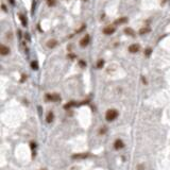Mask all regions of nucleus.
<instances>
[{"label": "nucleus", "instance_id": "nucleus-16", "mask_svg": "<svg viewBox=\"0 0 170 170\" xmlns=\"http://www.w3.org/2000/svg\"><path fill=\"white\" fill-rule=\"evenodd\" d=\"M151 53H152V49L151 48H148L146 51H144V55H146V56H149Z\"/></svg>", "mask_w": 170, "mask_h": 170}, {"label": "nucleus", "instance_id": "nucleus-26", "mask_svg": "<svg viewBox=\"0 0 170 170\" xmlns=\"http://www.w3.org/2000/svg\"><path fill=\"white\" fill-rule=\"evenodd\" d=\"M10 2H11L12 4H14V3H15V1H14V0H10Z\"/></svg>", "mask_w": 170, "mask_h": 170}, {"label": "nucleus", "instance_id": "nucleus-8", "mask_svg": "<svg viewBox=\"0 0 170 170\" xmlns=\"http://www.w3.org/2000/svg\"><path fill=\"white\" fill-rule=\"evenodd\" d=\"M128 22V17H121L115 20V25H122V23Z\"/></svg>", "mask_w": 170, "mask_h": 170}, {"label": "nucleus", "instance_id": "nucleus-5", "mask_svg": "<svg viewBox=\"0 0 170 170\" xmlns=\"http://www.w3.org/2000/svg\"><path fill=\"white\" fill-rule=\"evenodd\" d=\"M129 51L131 53H136L139 51V45L137 44H134V45H131V46L129 47Z\"/></svg>", "mask_w": 170, "mask_h": 170}, {"label": "nucleus", "instance_id": "nucleus-15", "mask_svg": "<svg viewBox=\"0 0 170 170\" xmlns=\"http://www.w3.org/2000/svg\"><path fill=\"white\" fill-rule=\"evenodd\" d=\"M124 32H125V34H129V35H134V32H133V30L132 29H125L124 30Z\"/></svg>", "mask_w": 170, "mask_h": 170}, {"label": "nucleus", "instance_id": "nucleus-12", "mask_svg": "<svg viewBox=\"0 0 170 170\" xmlns=\"http://www.w3.org/2000/svg\"><path fill=\"white\" fill-rule=\"evenodd\" d=\"M31 68L33 70H37L38 69V63H37V62H36V61L32 62V63H31Z\"/></svg>", "mask_w": 170, "mask_h": 170}, {"label": "nucleus", "instance_id": "nucleus-18", "mask_svg": "<svg viewBox=\"0 0 170 170\" xmlns=\"http://www.w3.org/2000/svg\"><path fill=\"white\" fill-rule=\"evenodd\" d=\"M150 31V29L149 28H146V29H141L139 31V34H144V33H148V32Z\"/></svg>", "mask_w": 170, "mask_h": 170}, {"label": "nucleus", "instance_id": "nucleus-2", "mask_svg": "<svg viewBox=\"0 0 170 170\" xmlns=\"http://www.w3.org/2000/svg\"><path fill=\"white\" fill-rule=\"evenodd\" d=\"M46 99L48 100V101H59V100H61V97H60V95H57V94H52V95H50V94H48V95H46Z\"/></svg>", "mask_w": 170, "mask_h": 170}, {"label": "nucleus", "instance_id": "nucleus-1", "mask_svg": "<svg viewBox=\"0 0 170 170\" xmlns=\"http://www.w3.org/2000/svg\"><path fill=\"white\" fill-rule=\"evenodd\" d=\"M118 117V112H117L116 110H114V108H112V110H108L107 112H106L105 114V119L107 121H113L115 120V119Z\"/></svg>", "mask_w": 170, "mask_h": 170}, {"label": "nucleus", "instance_id": "nucleus-9", "mask_svg": "<svg viewBox=\"0 0 170 170\" xmlns=\"http://www.w3.org/2000/svg\"><path fill=\"white\" fill-rule=\"evenodd\" d=\"M56 45H57V42L55 39H50L47 42V47H48V48H54Z\"/></svg>", "mask_w": 170, "mask_h": 170}, {"label": "nucleus", "instance_id": "nucleus-19", "mask_svg": "<svg viewBox=\"0 0 170 170\" xmlns=\"http://www.w3.org/2000/svg\"><path fill=\"white\" fill-rule=\"evenodd\" d=\"M31 149H32V152H33V156L35 155V152H34V149H35V147H36V144H35V142H31Z\"/></svg>", "mask_w": 170, "mask_h": 170}, {"label": "nucleus", "instance_id": "nucleus-21", "mask_svg": "<svg viewBox=\"0 0 170 170\" xmlns=\"http://www.w3.org/2000/svg\"><path fill=\"white\" fill-rule=\"evenodd\" d=\"M105 132H106V128H105V127H104L103 129H101V130H100V134H104Z\"/></svg>", "mask_w": 170, "mask_h": 170}, {"label": "nucleus", "instance_id": "nucleus-7", "mask_svg": "<svg viewBox=\"0 0 170 170\" xmlns=\"http://www.w3.org/2000/svg\"><path fill=\"white\" fill-rule=\"evenodd\" d=\"M10 53V49H8V47L4 46V45H2L1 48H0V54L1 55H6Z\"/></svg>", "mask_w": 170, "mask_h": 170}, {"label": "nucleus", "instance_id": "nucleus-6", "mask_svg": "<svg viewBox=\"0 0 170 170\" xmlns=\"http://www.w3.org/2000/svg\"><path fill=\"white\" fill-rule=\"evenodd\" d=\"M115 32V28L114 27H106V28H104V30H103V33L105 34V35H110V34H113Z\"/></svg>", "mask_w": 170, "mask_h": 170}, {"label": "nucleus", "instance_id": "nucleus-13", "mask_svg": "<svg viewBox=\"0 0 170 170\" xmlns=\"http://www.w3.org/2000/svg\"><path fill=\"white\" fill-rule=\"evenodd\" d=\"M88 154H76V155H72L73 158H81V157H87Z\"/></svg>", "mask_w": 170, "mask_h": 170}, {"label": "nucleus", "instance_id": "nucleus-10", "mask_svg": "<svg viewBox=\"0 0 170 170\" xmlns=\"http://www.w3.org/2000/svg\"><path fill=\"white\" fill-rule=\"evenodd\" d=\"M53 118H54V115H53V113H52V112H49L48 115H47V117H46L47 122H48V123L52 122V121H53Z\"/></svg>", "mask_w": 170, "mask_h": 170}, {"label": "nucleus", "instance_id": "nucleus-22", "mask_svg": "<svg viewBox=\"0 0 170 170\" xmlns=\"http://www.w3.org/2000/svg\"><path fill=\"white\" fill-rule=\"evenodd\" d=\"M80 65H81V67H84V66H86V63H84L83 61H80Z\"/></svg>", "mask_w": 170, "mask_h": 170}, {"label": "nucleus", "instance_id": "nucleus-24", "mask_svg": "<svg viewBox=\"0 0 170 170\" xmlns=\"http://www.w3.org/2000/svg\"><path fill=\"white\" fill-rule=\"evenodd\" d=\"M142 168H144V167H142L141 165H140V166H138V170H142Z\"/></svg>", "mask_w": 170, "mask_h": 170}, {"label": "nucleus", "instance_id": "nucleus-20", "mask_svg": "<svg viewBox=\"0 0 170 170\" xmlns=\"http://www.w3.org/2000/svg\"><path fill=\"white\" fill-rule=\"evenodd\" d=\"M74 104H76V103H74V102H73V101H71V102H70V103H67V104H66V105H65V106H64V107H65V108H69V107H70V106H72V105H74Z\"/></svg>", "mask_w": 170, "mask_h": 170}, {"label": "nucleus", "instance_id": "nucleus-4", "mask_svg": "<svg viewBox=\"0 0 170 170\" xmlns=\"http://www.w3.org/2000/svg\"><path fill=\"white\" fill-rule=\"evenodd\" d=\"M123 147H124V144H123V141H122L121 139H117V140H115V142H114V148L116 149V150L122 149Z\"/></svg>", "mask_w": 170, "mask_h": 170}, {"label": "nucleus", "instance_id": "nucleus-23", "mask_svg": "<svg viewBox=\"0 0 170 170\" xmlns=\"http://www.w3.org/2000/svg\"><path fill=\"white\" fill-rule=\"evenodd\" d=\"M25 36L27 37V39H28V40H30V35H29V34H28V33H26V35H25Z\"/></svg>", "mask_w": 170, "mask_h": 170}, {"label": "nucleus", "instance_id": "nucleus-14", "mask_svg": "<svg viewBox=\"0 0 170 170\" xmlns=\"http://www.w3.org/2000/svg\"><path fill=\"white\" fill-rule=\"evenodd\" d=\"M103 65H104V61H103V60H99V61H98V63H97V67L98 68H102V67H103Z\"/></svg>", "mask_w": 170, "mask_h": 170}, {"label": "nucleus", "instance_id": "nucleus-17", "mask_svg": "<svg viewBox=\"0 0 170 170\" xmlns=\"http://www.w3.org/2000/svg\"><path fill=\"white\" fill-rule=\"evenodd\" d=\"M47 3L49 6H53L55 4V0H47Z\"/></svg>", "mask_w": 170, "mask_h": 170}, {"label": "nucleus", "instance_id": "nucleus-3", "mask_svg": "<svg viewBox=\"0 0 170 170\" xmlns=\"http://www.w3.org/2000/svg\"><path fill=\"white\" fill-rule=\"evenodd\" d=\"M89 40H90V36L89 35H85L82 39L80 40V46L81 47H86L89 44Z\"/></svg>", "mask_w": 170, "mask_h": 170}, {"label": "nucleus", "instance_id": "nucleus-11", "mask_svg": "<svg viewBox=\"0 0 170 170\" xmlns=\"http://www.w3.org/2000/svg\"><path fill=\"white\" fill-rule=\"evenodd\" d=\"M19 18H20L21 25H22L23 27H27V19H26V17L23 16V15H19Z\"/></svg>", "mask_w": 170, "mask_h": 170}, {"label": "nucleus", "instance_id": "nucleus-25", "mask_svg": "<svg viewBox=\"0 0 170 170\" xmlns=\"http://www.w3.org/2000/svg\"><path fill=\"white\" fill-rule=\"evenodd\" d=\"M2 10H3V11L6 10V8H5V5H4V4H2Z\"/></svg>", "mask_w": 170, "mask_h": 170}]
</instances>
